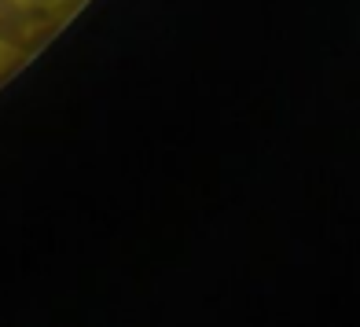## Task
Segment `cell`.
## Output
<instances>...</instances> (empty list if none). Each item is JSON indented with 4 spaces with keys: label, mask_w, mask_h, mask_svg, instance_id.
<instances>
[{
    "label": "cell",
    "mask_w": 360,
    "mask_h": 327,
    "mask_svg": "<svg viewBox=\"0 0 360 327\" xmlns=\"http://www.w3.org/2000/svg\"><path fill=\"white\" fill-rule=\"evenodd\" d=\"M19 4H11V0H0V41H8L11 37V30H15V19H19Z\"/></svg>",
    "instance_id": "cell-1"
}]
</instances>
